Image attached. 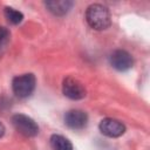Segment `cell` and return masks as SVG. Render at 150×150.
<instances>
[{
    "label": "cell",
    "instance_id": "obj_9",
    "mask_svg": "<svg viewBox=\"0 0 150 150\" xmlns=\"http://www.w3.org/2000/svg\"><path fill=\"white\" fill-rule=\"evenodd\" d=\"M50 146L53 150H73L71 142L62 135H53L50 137Z\"/></svg>",
    "mask_w": 150,
    "mask_h": 150
},
{
    "label": "cell",
    "instance_id": "obj_5",
    "mask_svg": "<svg viewBox=\"0 0 150 150\" xmlns=\"http://www.w3.org/2000/svg\"><path fill=\"white\" fill-rule=\"evenodd\" d=\"M98 128H100V131L104 136H108L111 138L120 137L125 132V125L121 121L116 118H111V117L103 118L100 122Z\"/></svg>",
    "mask_w": 150,
    "mask_h": 150
},
{
    "label": "cell",
    "instance_id": "obj_3",
    "mask_svg": "<svg viewBox=\"0 0 150 150\" xmlns=\"http://www.w3.org/2000/svg\"><path fill=\"white\" fill-rule=\"evenodd\" d=\"M12 124L23 136L34 137L39 134V127L36 124V122L27 115H23V114L13 115L12 116Z\"/></svg>",
    "mask_w": 150,
    "mask_h": 150
},
{
    "label": "cell",
    "instance_id": "obj_8",
    "mask_svg": "<svg viewBox=\"0 0 150 150\" xmlns=\"http://www.w3.org/2000/svg\"><path fill=\"white\" fill-rule=\"evenodd\" d=\"M45 5L50 13H53L54 15L61 16L69 12V9L73 6V2L68 0H56V1L53 0V1H46Z\"/></svg>",
    "mask_w": 150,
    "mask_h": 150
},
{
    "label": "cell",
    "instance_id": "obj_11",
    "mask_svg": "<svg viewBox=\"0 0 150 150\" xmlns=\"http://www.w3.org/2000/svg\"><path fill=\"white\" fill-rule=\"evenodd\" d=\"M9 40V32L5 27H0V52L5 48Z\"/></svg>",
    "mask_w": 150,
    "mask_h": 150
},
{
    "label": "cell",
    "instance_id": "obj_10",
    "mask_svg": "<svg viewBox=\"0 0 150 150\" xmlns=\"http://www.w3.org/2000/svg\"><path fill=\"white\" fill-rule=\"evenodd\" d=\"M5 16L13 25L20 23L23 19V14L20 11H16L13 7H5Z\"/></svg>",
    "mask_w": 150,
    "mask_h": 150
},
{
    "label": "cell",
    "instance_id": "obj_2",
    "mask_svg": "<svg viewBox=\"0 0 150 150\" xmlns=\"http://www.w3.org/2000/svg\"><path fill=\"white\" fill-rule=\"evenodd\" d=\"M36 80L35 76L32 73L22 74L19 76H15L12 81V89L13 93L20 97V98H26L30 96L35 89Z\"/></svg>",
    "mask_w": 150,
    "mask_h": 150
},
{
    "label": "cell",
    "instance_id": "obj_7",
    "mask_svg": "<svg viewBox=\"0 0 150 150\" xmlns=\"http://www.w3.org/2000/svg\"><path fill=\"white\" fill-rule=\"evenodd\" d=\"M64 123L67 127L74 130L83 129L88 123V115L80 109H71L64 115Z\"/></svg>",
    "mask_w": 150,
    "mask_h": 150
},
{
    "label": "cell",
    "instance_id": "obj_12",
    "mask_svg": "<svg viewBox=\"0 0 150 150\" xmlns=\"http://www.w3.org/2000/svg\"><path fill=\"white\" fill-rule=\"evenodd\" d=\"M4 134H5V125L0 122V138L4 136Z\"/></svg>",
    "mask_w": 150,
    "mask_h": 150
},
{
    "label": "cell",
    "instance_id": "obj_1",
    "mask_svg": "<svg viewBox=\"0 0 150 150\" xmlns=\"http://www.w3.org/2000/svg\"><path fill=\"white\" fill-rule=\"evenodd\" d=\"M86 21L93 29L103 30L111 25V15L107 6L93 4L86 11Z\"/></svg>",
    "mask_w": 150,
    "mask_h": 150
},
{
    "label": "cell",
    "instance_id": "obj_4",
    "mask_svg": "<svg viewBox=\"0 0 150 150\" xmlns=\"http://www.w3.org/2000/svg\"><path fill=\"white\" fill-rule=\"evenodd\" d=\"M62 93L64 96H67L70 100H82L86 96L87 90L81 81H79L75 77L68 76L63 80Z\"/></svg>",
    "mask_w": 150,
    "mask_h": 150
},
{
    "label": "cell",
    "instance_id": "obj_6",
    "mask_svg": "<svg viewBox=\"0 0 150 150\" xmlns=\"http://www.w3.org/2000/svg\"><path fill=\"white\" fill-rule=\"evenodd\" d=\"M109 62L112 68L120 71H125L130 69L134 64L132 56L124 49H117L114 50L109 56Z\"/></svg>",
    "mask_w": 150,
    "mask_h": 150
}]
</instances>
